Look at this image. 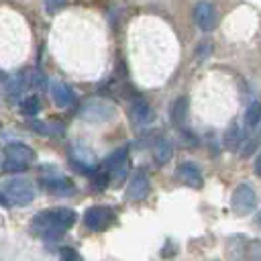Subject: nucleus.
<instances>
[{"label":"nucleus","mask_w":261,"mask_h":261,"mask_svg":"<svg viewBox=\"0 0 261 261\" xmlns=\"http://www.w3.org/2000/svg\"><path fill=\"white\" fill-rule=\"evenodd\" d=\"M51 92H53V98L59 106H69L73 102V92L69 86H65L63 82H55L51 86Z\"/></svg>","instance_id":"ddd939ff"},{"label":"nucleus","mask_w":261,"mask_h":261,"mask_svg":"<svg viewBox=\"0 0 261 261\" xmlns=\"http://www.w3.org/2000/svg\"><path fill=\"white\" fill-rule=\"evenodd\" d=\"M153 157L157 163H167L171 157H173V147L167 139H157L155 145H153Z\"/></svg>","instance_id":"f8f14e48"},{"label":"nucleus","mask_w":261,"mask_h":261,"mask_svg":"<svg viewBox=\"0 0 261 261\" xmlns=\"http://www.w3.org/2000/svg\"><path fill=\"white\" fill-rule=\"evenodd\" d=\"M75 210L71 208H49L37 212L29 220V230L43 239H57L75 224Z\"/></svg>","instance_id":"f257e3e1"},{"label":"nucleus","mask_w":261,"mask_h":261,"mask_svg":"<svg viewBox=\"0 0 261 261\" xmlns=\"http://www.w3.org/2000/svg\"><path fill=\"white\" fill-rule=\"evenodd\" d=\"M4 157H6V159H14V161H20V163L31 165V163L35 161V151L29 149V147L22 145V143H10V145L4 149Z\"/></svg>","instance_id":"9d476101"},{"label":"nucleus","mask_w":261,"mask_h":261,"mask_svg":"<svg viewBox=\"0 0 261 261\" xmlns=\"http://www.w3.org/2000/svg\"><path fill=\"white\" fill-rule=\"evenodd\" d=\"M230 208L237 214H249L257 208V194L249 184H241L234 188L230 198Z\"/></svg>","instance_id":"7ed1b4c3"},{"label":"nucleus","mask_w":261,"mask_h":261,"mask_svg":"<svg viewBox=\"0 0 261 261\" xmlns=\"http://www.w3.org/2000/svg\"><path fill=\"white\" fill-rule=\"evenodd\" d=\"M175 175H177V179H179L181 184H186V186H190V188H200V186L204 184L202 171H200V167H198L194 161H184V163H179V167L175 169Z\"/></svg>","instance_id":"1a4fd4ad"},{"label":"nucleus","mask_w":261,"mask_h":261,"mask_svg":"<svg viewBox=\"0 0 261 261\" xmlns=\"http://www.w3.org/2000/svg\"><path fill=\"white\" fill-rule=\"evenodd\" d=\"M27 169H29L27 163H20L14 159H4V163H2V171H6V173H22Z\"/></svg>","instance_id":"dca6fc26"},{"label":"nucleus","mask_w":261,"mask_h":261,"mask_svg":"<svg viewBox=\"0 0 261 261\" xmlns=\"http://www.w3.org/2000/svg\"><path fill=\"white\" fill-rule=\"evenodd\" d=\"M237 147H241V149H237V153H239L241 157H247V155H251V153L255 151L257 141H255V139H247V141H241Z\"/></svg>","instance_id":"a211bd4d"},{"label":"nucleus","mask_w":261,"mask_h":261,"mask_svg":"<svg viewBox=\"0 0 261 261\" xmlns=\"http://www.w3.org/2000/svg\"><path fill=\"white\" fill-rule=\"evenodd\" d=\"M255 173L261 177V153L257 155V159H255Z\"/></svg>","instance_id":"412c9836"},{"label":"nucleus","mask_w":261,"mask_h":261,"mask_svg":"<svg viewBox=\"0 0 261 261\" xmlns=\"http://www.w3.org/2000/svg\"><path fill=\"white\" fill-rule=\"evenodd\" d=\"M61 261H82V257L77 251L65 247V249H61Z\"/></svg>","instance_id":"6ab92c4d"},{"label":"nucleus","mask_w":261,"mask_h":261,"mask_svg":"<svg viewBox=\"0 0 261 261\" xmlns=\"http://www.w3.org/2000/svg\"><path fill=\"white\" fill-rule=\"evenodd\" d=\"M247 259L249 261H261V241H251L247 245Z\"/></svg>","instance_id":"f3484780"},{"label":"nucleus","mask_w":261,"mask_h":261,"mask_svg":"<svg viewBox=\"0 0 261 261\" xmlns=\"http://www.w3.org/2000/svg\"><path fill=\"white\" fill-rule=\"evenodd\" d=\"M255 224H257V226H261V212L255 216Z\"/></svg>","instance_id":"4be33fe9"},{"label":"nucleus","mask_w":261,"mask_h":261,"mask_svg":"<svg viewBox=\"0 0 261 261\" xmlns=\"http://www.w3.org/2000/svg\"><path fill=\"white\" fill-rule=\"evenodd\" d=\"M218 10L210 0H198L194 6V22L202 29V31H214L218 27Z\"/></svg>","instance_id":"20e7f679"},{"label":"nucleus","mask_w":261,"mask_h":261,"mask_svg":"<svg viewBox=\"0 0 261 261\" xmlns=\"http://www.w3.org/2000/svg\"><path fill=\"white\" fill-rule=\"evenodd\" d=\"M259 114H261V104L259 102H253L247 110H245V126L247 128H255L257 120H259Z\"/></svg>","instance_id":"2eb2a0df"},{"label":"nucleus","mask_w":261,"mask_h":261,"mask_svg":"<svg viewBox=\"0 0 261 261\" xmlns=\"http://www.w3.org/2000/svg\"><path fill=\"white\" fill-rule=\"evenodd\" d=\"M130 116H133L135 122H139V124H147V122H151V120L155 118L153 108H151L145 100H141V98H137V100L133 102V106H130Z\"/></svg>","instance_id":"9b49d317"},{"label":"nucleus","mask_w":261,"mask_h":261,"mask_svg":"<svg viewBox=\"0 0 261 261\" xmlns=\"http://www.w3.org/2000/svg\"><path fill=\"white\" fill-rule=\"evenodd\" d=\"M186 116H188V98L181 96V98H177V100L173 102V106H171V122H173L175 126H181V124L186 122Z\"/></svg>","instance_id":"4468645a"},{"label":"nucleus","mask_w":261,"mask_h":261,"mask_svg":"<svg viewBox=\"0 0 261 261\" xmlns=\"http://www.w3.org/2000/svg\"><path fill=\"white\" fill-rule=\"evenodd\" d=\"M43 188L51 194V196H73L75 194V184H73V179H69V177H43Z\"/></svg>","instance_id":"6e6552de"},{"label":"nucleus","mask_w":261,"mask_h":261,"mask_svg":"<svg viewBox=\"0 0 261 261\" xmlns=\"http://www.w3.org/2000/svg\"><path fill=\"white\" fill-rule=\"evenodd\" d=\"M126 163H128V147H120L106 157L104 167L110 173V177H114V181H120L126 175Z\"/></svg>","instance_id":"423d86ee"},{"label":"nucleus","mask_w":261,"mask_h":261,"mask_svg":"<svg viewBox=\"0 0 261 261\" xmlns=\"http://www.w3.org/2000/svg\"><path fill=\"white\" fill-rule=\"evenodd\" d=\"M114 222V210L110 206H90L84 214V224L90 230H106Z\"/></svg>","instance_id":"39448f33"},{"label":"nucleus","mask_w":261,"mask_h":261,"mask_svg":"<svg viewBox=\"0 0 261 261\" xmlns=\"http://www.w3.org/2000/svg\"><path fill=\"white\" fill-rule=\"evenodd\" d=\"M39 110V102L37 100H31L27 106H24V112H37Z\"/></svg>","instance_id":"aec40b11"},{"label":"nucleus","mask_w":261,"mask_h":261,"mask_svg":"<svg viewBox=\"0 0 261 261\" xmlns=\"http://www.w3.org/2000/svg\"><path fill=\"white\" fill-rule=\"evenodd\" d=\"M255 128L259 130V135H261V114H259V120H257V124H255Z\"/></svg>","instance_id":"5701e85b"},{"label":"nucleus","mask_w":261,"mask_h":261,"mask_svg":"<svg viewBox=\"0 0 261 261\" xmlns=\"http://www.w3.org/2000/svg\"><path fill=\"white\" fill-rule=\"evenodd\" d=\"M0 194L6 202V206H27L37 198V188L31 179L16 177V179L6 181L0 190Z\"/></svg>","instance_id":"f03ea898"},{"label":"nucleus","mask_w":261,"mask_h":261,"mask_svg":"<svg viewBox=\"0 0 261 261\" xmlns=\"http://www.w3.org/2000/svg\"><path fill=\"white\" fill-rule=\"evenodd\" d=\"M147 194H149V175L145 169H135L126 186V198L133 202H141L147 198Z\"/></svg>","instance_id":"0eeeda50"}]
</instances>
